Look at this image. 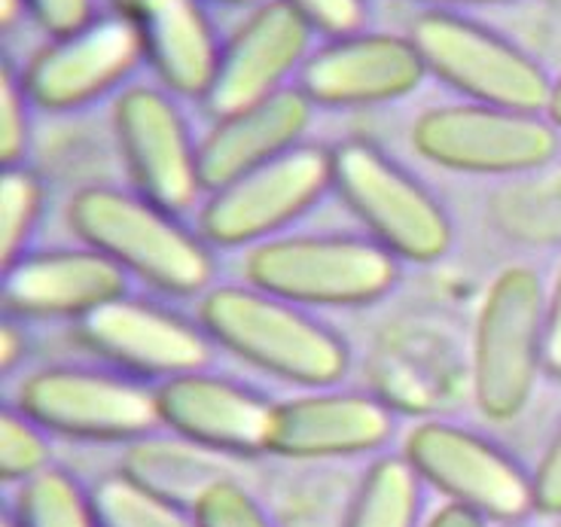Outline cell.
<instances>
[{
	"label": "cell",
	"mask_w": 561,
	"mask_h": 527,
	"mask_svg": "<svg viewBox=\"0 0 561 527\" xmlns=\"http://www.w3.org/2000/svg\"><path fill=\"white\" fill-rule=\"evenodd\" d=\"M138 65H144L138 22L111 10L73 34L49 37L22 70V83L34 107L70 113L119 95Z\"/></svg>",
	"instance_id": "obj_12"
},
{
	"label": "cell",
	"mask_w": 561,
	"mask_h": 527,
	"mask_svg": "<svg viewBox=\"0 0 561 527\" xmlns=\"http://www.w3.org/2000/svg\"><path fill=\"white\" fill-rule=\"evenodd\" d=\"M284 3H290L309 22L311 31L323 34L327 41L364 28L366 0H284Z\"/></svg>",
	"instance_id": "obj_29"
},
{
	"label": "cell",
	"mask_w": 561,
	"mask_h": 527,
	"mask_svg": "<svg viewBox=\"0 0 561 527\" xmlns=\"http://www.w3.org/2000/svg\"><path fill=\"white\" fill-rule=\"evenodd\" d=\"M559 527H561V525H559Z\"/></svg>",
	"instance_id": "obj_42"
},
{
	"label": "cell",
	"mask_w": 561,
	"mask_h": 527,
	"mask_svg": "<svg viewBox=\"0 0 561 527\" xmlns=\"http://www.w3.org/2000/svg\"><path fill=\"white\" fill-rule=\"evenodd\" d=\"M113 135L135 183V193L171 214L196 208L208 193L198 165V140L171 92L126 85L113 101Z\"/></svg>",
	"instance_id": "obj_11"
},
{
	"label": "cell",
	"mask_w": 561,
	"mask_h": 527,
	"mask_svg": "<svg viewBox=\"0 0 561 527\" xmlns=\"http://www.w3.org/2000/svg\"><path fill=\"white\" fill-rule=\"evenodd\" d=\"M224 458L226 455H217L174 433H150L138 443H128L119 472L159 497L171 500L183 509H193L210 485L232 476Z\"/></svg>",
	"instance_id": "obj_21"
},
{
	"label": "cell",
	"mask_w": 561,
	"mask_h": 527,
	"mask_svg": "<svg viewBox=\"0 0 561 527\" xmlns=\"http://www.w3.org/2000/svg\"><path fill=\"white\" fill-rule=\"evenodd\" d=\"M128 275L92 248L25 253L3 268L0 302L13 320H73L80 323L113 299L126 296Z\"/></svg>",
	"instance_id": "obj_17"
},
{
	"label": "cell",
	"mask_w": 561,
	"mask_h": 527,
	"mask_svg": "<svg viewBox=\"0 0 561 527\" xmlns=\"http://www.w3.org/2000/svg\"><path fill=\"white\" fill-rule=\"evenodd\" d=\"M424 68L473 104L547 111L552 80L525 49L455 10H427L409 31Z\"/></svg>",
	"instance_id": "obj_6"
},
{
	"label": "cell",
	"mask_w": 561,
	"mask_h": 527,
	"mask_svg": "<svg viewBox=\"0 0 561 527\" xmlns=\"http://www.w3.org/2000/svg\"><path fill=\"white\" fill-rule=\"evenodd\" d=\"M0 527H15L13 515H3V525H0Z\"/></svg>",
	"instance_id": "obj_40"
},
{
	"label": "cell",
	"mask_w": 561,
	"mask_h": 527,
	"mask_svg": "<svg viewBox=\"0 0 561 527\" xmlns=\"http://www.w3.org/2000/svg\"><path fill=\"white\" fill-rule=\"evenodd\" d=\"M49 439L37 421H31L19 405L0 412V479L7 485H25L53 463Z\"/></svg>",
	"instance_id": "obj_26"
},
{
	"label": "cell",
	"mask_w": 561,
	"mask_h": 527,
	"mask_svg": "<svg viewBox=\"0 0 561 527\" xmlns=\"http://www.w3.org/2000/svg\"><path fill=\"white\" fill-rule=\"evenodd\" d=\"M31 104L22 73H15L10 61L0 65V162L3 168L22 165V159L28 153Z\"/></svg>",
	"instance_id": "obj_28"
},
{
	"label": "cell",
	"mask_w": 561,
	"mask_h": 527,
	"mask_svg": "<svg viewBox=\"0 0 561 527\" xmlns=\"http://www.w3.org/2000/svg\"><path fill=\"white\" fill-rule=\"evenodd\" d=\"M559 144V128L549 123L547 113L473 101L431 107L412 125L415 153L455 174H525L552 162Z\"/></svg>",
	"instance_id": "obj_7"
},
{
	"label": "cell",
	"mask_w": 561,
	"mask_h": 527,
	"mask_svg": "<svg viewBox=\"0 0 561 527\" xmlns=\"http://www.w3.org/2000/svg\"><path fill=\"white\" fill-rule=\"evenodd\" d=\"M534 509L540 515L561 518V431L552 436L543 458L531 472Z\"/></svg>",
	"instance_id": "obj_31"
},
{
	"label": "cell",
	"mask_w": 561,
	"mask_h": 527,
	"mask_svg": "<svg viewBox=\"0 0 561 527\" xmlns=\"http://www.w3.org/2000/svg\"><path fill=\"white\" fill-rule=\"evenodd\" d=\"M10 515L15 527H101L92 491L58 467L19 485Z\"/></svg>",
	"instance_id": "obj_23"
},
{
	"label": "cell",
	"mask_w": 561,
	"mask_h": 527,
	"mask_svg": "<svg viewBox=\"0 0 561 527\" xmlns=\"http://www.w3.org/2000/svg\"><path fill=\"white\" fill-rule=\"evenodd\" d=\"M43 183L25 165L3 168L0 174V263L10 268L25 256L43 210Z\"/></svg>",
	"instance_id": "obj_25"
},
{
	"label": "cell",
	"mask_w": 561,
	"mask_h": 527,
	"mask_svg": "<svg viewBox=\"0 0 561 527\" xmlns=\"http://www.w3.org/2000/svg\"><path fill=\"white\" fill-rule=\"evenodd\" d=\"M403 458L421 482L439 491L449 503L467 506L491 525H522L534 509V482L519 460L449 421H424L412 427Z\"/></svg>",
	"instance_id": "obj_10"
},
{
	"label": "cell",
	"mask_w": 561,
	"mask_h": 527,
	"mask_svg": "<svg viewBox=\"0 0 561 527\" xmlns=\"http://www.w3.org/2000/svg\"><path fill=\"white\" fill-rule=\"evenodd\" d=\"M311 104L296 85L266 98L253 107L214 119L205 138L198 140V165L205 190L214 193L226 183L239 181L253 168H263L306 144L311 125Z\"/></svg>",
	"instance_id": "obj_19"
},
{
	"label": "cell",
	"mask_w": 561,
	"mask_h": 527,
	"mask_svg": "<svg viewBox=\"0 0 561 527\" xmlns=\"http://www.w3.org/2000/svg\"><path fill=\"white\" fill-rule=\"evenodd\" d=\"M15 405L46 433L80 443H138L159 421L156 388L126 373L49 366L19 385Z\"/></svg>",
	"instance_id": "obj_9"
},
{
	"label": "cell",
	"mask_w": 561,
	"mask_h": 527,
	"mask_svg": "<svg viewBox=\"0 0 561 527\" xmlns=\"http://www.w3.org/2000/svg\"><path fill=\"white\" fill-rule=\"evenodd\" d=\"M193 515L198 527H275L266 509L236 476L210 485L193 506Z\"/></svg>",
	"instance_id": "obj_27"
},
{
	"label": "cell",
	"mask_w": 561,
	"mask_h": 527,
	"mask_svg": "<svg viewBox=\"0 0 561 527\" xmlns=\"http://www.w3.org/2000/svg\"><path fill=\"white\" fill-rule=\"evenodd\" d=\"M333 190V150L299 144L239 181L214 190L198 214V236L208 248H256L278 238Z\"/></svg>",
	"instance_id": "obj_8"
},
{
	"label": "cell",
	"mask_w": 561,
	"mask_h": 527,
	"mask_svg": "<svg viewBox=\"0 0 561 527\" xmlns=\"http://www.w3.org/2000/svg\"><path fill=\"white\" fill-rule=\"evenodd\" d=\"M28 15L49 37L73 34L95 19V0H28Z\"/></svg>",
	"instance_id": "obj_30"
},
{
	"label": "cell",
	"mask_w": 561,
	"mask_h": 527,
	"mask_svg": "<svg viewBox=\"0 0 561 527\" xmlns=\"http://www.w3.org/2000/svg\"><path fill=\"white\" fill-rule=\"evenodd\" d=\"M333 193L403 263H434L451 248V220L431 190L366 140L333 150Z\"/></svg>",
	"instance_id": "obj_5"
},
{
	"label": "cell",
	"mask_w": 561,
	"mask_h": 527,
	"mask_svg": "<svg viewBox=\"0 0 561 527\" xmlns=\"http://www.w3.org/2000/svg\"><path fill=\"white\" fill-rule=\"evenodd\" d=\"M427 77L412 37L354 31L311 49L296 89L314 107H373L412 95Z\"/></svg>",
	"instance_id": "obj_15"
},
{
	"label": "cell",
	"mask_w": 561,
	"mask_h": 527,
	"mask_svg": "<svg viewBox=\"0 0 561 527\" xmlns=\"http://www.w3.org/2000/svg\"><path fill=\"white\" fill-rule=\"evenodd\" d=\"M393 412L357 390H311L275 403L268 455L290 460L357 458L391 443Z\"/></svg>",
	"instance_id": "obj_18"
},
{
	"label": "cell",
	"mask_w": 561,
	"mask_h": 527,
	"mask_svg": "<svg viewBox=\"0 0 561 527\" xmlns=\"http://www.w3.org/2000/svg\"><path fill=\"white\" fill-rule=\"evenodd\" d=\"M101 527H198L193 509L140 488L123 472H113L92 488Z\"/></svg>",
	"instance_id": "obj_24"
},
{
	"label": "cell",
	"mask_w": 561,
	"mask_h": 527,
	"mask_svg": "<svg viewBox=\"0 0 561 527\" xmlns=\"http://www.w3.org/2000/svg\"><path fill=\"white\" fill-rule=\"evenodd\" d=\"M25 357V335L19 330V323L13 318L3 320L0 326V369L13 373L15 366Z\"/></svg>",
	"instance_id": "obj_33"
},
{
	"label": "cell",
	"mask_w": 561,
	"mask_h": 527,
	"mask_svg": "<svg viewBox=\"0 0 561 527\" xmlns=\"http://www.w3.org/2000/svg\"><path fill=\"white\" fill-rule=\"evenodd\" d=\"M162 427L229 458L268 451L275 403L208 369L178 375L156 388Z\"/></svg>",
	"instance_id": "obj_16"
},
{
	"label": "cell",
	"mask_w": 561,
	"mask_h": 527,
	"mask_svg": "<svg viewBox=\"0 0 561 527\" xmlns=\"http://www.w3.org/2000/svg\"><path fill=\"white\" fill-rule=\"evenodd\" d=\"M244 278L302 308L379 302L400 278V260L360 236H278L248 250Z\"/></svg>",
	"instance_id": "obj_3"
},
{
	"label": "cell",
	"mask_w": 561,
	"mask_h": 527,
	"mask_svg": "<svg viewBox=\"0 0 561 527\" xmlns=\"http://www.w3.org/2000/svg\"><path fill=\"white\" fill-rule=\"evenodd\" d=\"M421 3H431V10H455V7H497L513 0H421Z\"/></svg>",
	"instance_id": "obj_36"
},
{
	"label": "cell",
	"mask_w": 561,
	"mask_h": 527,
	"mask_svg": "<svg viewBox=\"0 0 561 527\" xmlns=\"http://www.w3.org/2000/svg\"><path fill=\"white\" fill-rule=\"evenodd\" d=\"M543 369L561 378V272L552 293H547V323H543Z\"/></svg>",
	"instance_id": "obj_32"
},
{
	"label": "cell",
	"mask_w": 561,
	"mask_h": 527,
	"mask_svg": "<svg viewBox=\"0 0 561 527\" xmlns=\"http://www.w3.org/2000/svg\"><path fill=\"white\" fill-rule=\"evenodd\" d=\"M144 61L174 98L205 101L214 85L220 49L202 0H147L135 15Z\"/></svg>",
	"instance_id": "obj_20"
},
{
	"label": "cell",
	"mask_w": 561,
	"mask_h": 527,
	"mask_svg": "<svg viewBox=\"0 0 561 527\" xmlns=\"http://www.w3.org/2000/svg\"><path fill=\"white\" fill-rule=\"evenodd\" d=\"M217 3H226V7H256L263 0H217Z\"/></svg>",
	"instance_id": "obj_39"
},
{
	"label": "cell",
	"mask_w": 561,
	"mask_h": 527,
	"mask_svg": "<svg viewBox=\"0 0 561 527\" xmlns=\"http://www.w3.org/2000/svg\"><path fill=\"white\" fill-rule=\"evenodd\" d=\"M547 119L552 125H556V128H559L561 131V77L559 80H556V83H552V92H549V101H547Z\"/></svg>",
	"instance_id": "obj_37"
},
{
	"label": "cell",
	"mask_w": 561,
	"mask_h": 527,
	"mask_svg": "<svg viewBox=\"0 0 561 527\" xmlns=\"http://www.w3.org/2000/svg\"><path fill=\"white\" fill-rule=\"evenodd\" d=\"M489 518H482L473 509H467V506H458V503H446V506H439L427 522L421 527H489Z\"/></svg>",
	"instance_id": "obj_34"
},
{
	"label": "cell",
	"mask_w": 561,
	"mask_h": 527,
	"mask_svg": "<svg viewBox=\"0 0 561 527\" xmlns=\"http://www.w3.org/2000/svg\"><path fill=\"white\" fill-rule=\"evenodd\" d=\"M501 527H525V525H501Z\"/></svg>",
	"instance_id": "obj_41"
},
{
	"label": "cell",
	"mask_w": 561,
	"mask_h": 527,
	"mask_svg": "<svg viewBox=\"0 0 561 527\" xmlns=\"http://www.w3.org/2000/svg\"><path fill=\"white\" fill-rule=\"evenodd\" d=\"M547 290L528 265L491 280L473 333V400L489 421H513L543 373Z\"/></svg>",
	"instance_id": "obj_4"
},
{
	"label": "cell",
	"mask_w": 561,
	"mask_h": 527,
	"mask_svg": "<svg viewBox=\"0 0 561 527\" xmlns=\"http://www.w3.org/2000/svg\"><path fill=\"white\" fill-rule=\"evenodd\" d=\"M68 226L85 248L165 296L190 299L210 290L214 256L205 238L140 193L85 186L68 202Z\"/></svg>",
	"instance_id": "obj_2"
},
{
	"label": "cell",
	"mask_w": 561,
	"mask_h": 527,
	"mask_svg": "<svg viewBox=\"0 0 561 527\" xmlns=\"http://www.w3.org/2000/svg\"><path fill=\"white\" fill-rule=\"evenodd\" d=\"M111 3V10H116V13H123V15H135L140 13V7L147 3V0H107Z\"/></svg>",
	"instance_id": "obj_38"
},
{
	"label": "cell",
	"mask_w": 561,
	"mask_h": 527,
	"mask_svg": "<svg viewBox=\"0 0 561 527\" xmlns=\"http://www.w3.org/2000/svg\"><path fill=\"white\" fill-rule=\"evenodd\" d=\"M25 13H28V0H0V25H3V31L13 28Z\"/></svg>",
	"instance_id": "obj_35"
},
{
	"label": "cell",
	"mask_w": 561,
	"mask_h": 527,
	"mask_svg": "<svg viewBox=\"0 0 561 527\" xmlns=\"http://www.w3.org/2000/svg\"><path fill=\"white\" fill-rule=\"evenodd\" d=\"M198 323L232 357L299 388H333L351 366V351L336 330L251 284L210 287L198 299Z\"/></svg>",
	"instance_id": "obj_1"
},
{
	"label": "cell",
	"mask_w": 561,
	"mask_h": 527,
	"mask_svg": "<svg viewBox=\"0 0 561 527\" xmlns=\"http://www.w3.org/2000/svg\"><path fill=\"white\" fill-rule=\"evenodd\" d=\"M77 339L95 357L131 378H156L159 385L178 375L208 369L214 342L198 320L135 296H119L77 323Z\"/></svg>",
	"instance_id": "obj_13"
},
{
	"label": "cell",
	"mask_w": 561,
	"mask_h": 527,
	"mask_svg": "<svg viewBox=\"0 0 561 527\" xmlns=\"http://www.w3.org/2000/svg\"><path fill=\"white\" fill-rule=\"evenodd\" d=\"M424 482L403 455H385L364 472L342 527H421Z\"/></svg>",
	"instance_id": "obj_22"
},
{
	"label": "cell",
	"mask_w": 561,
	"mask_h": 527,
	"mask_svg": "<svg viewBox=\"0 0 561 527\" xmlns=\"http://www.w3.org/2000/svg\"><path fill=\"white\" fill-rule=\"evenodd\" d=\"M311 25L284 0H263L229 34L210 92L202 101L210 119L253 107L287 89L311 56Z\"/></svg>",
	"instance_id": "obj_14"
}]
</instances>
